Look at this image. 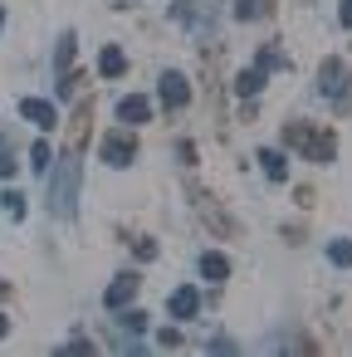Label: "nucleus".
<instances>
[{
    "instance_id": "nucleus-25",
    "label": "nucleus",
    "mask_w": 352,
    "mask_h": 357,
    "mask_svg": "<svg viewBox=\"0 0 352 357\" xmlns=\"http://www.w3.org/2000/svg\"><path fill=\"white\" fill-rule=\"evenodd\" d=\"M0 30H6V10H0Z\"/></svg>"
},
{
    "instance_id": "nucleus-13",
    "label": "nucleus",
    "mask_w": 352,
    "mask_h": 357,
    "mask_svg": "<svg viewBox=\"0 0 352 357\" xmlns=\"http://www.w3.org/2000/svg\"><path fill=\"white\" fill-rule=\"evenodd\" d=\"M264 79H269V74H264L259 64H254V69H245V74L235 79V89H240V98H254V93L264 89Z\"/></svg>"
},
{
    "instance_id": "nucleus-24",
    "label": "nucleus",
    "mask_w": 352,
    "mask_h": 357,
    "mask_svg": "<svg viewBox=\"0 0 352 357\" xmlns=\"http://www.w3.org/2000/svg\"><path fill=\"white\" fill-rule=\"evenodd\" d=\"M6 333H10V318H6V313H0V337H6Z\"/></svg>"
},
{
    "instance_id": "nucleus-8",
    "label": "nucleus",
    "mask_w": 352,
    "mask_h": 357,
    "mask_svg": "<svg viewBox=\"0 0 352 357\" xmlns=\"http://www.w3.org/2000/svg\"><path fill=\"white\" fill-rule=\"evenodd\" d=\"M20 118L35 123V128H54V123H59L54 103H45V98H20Z\"/></svg>"
},
{
    "instance_id": "nucleus-3",
    "label": "nucleus",
    "mask_w": 352,
    "mask_h": 357,
    "mask_svg": "<svg viewBox=\"0 0 352 357\" xmlns=\"http://www.w3.org/2000/svg\"><path fill=\"white\" fill-rule=\"evenodd\" d=\"M318 93H323V103H332V108H352L347 64H342V59H323V64H318Z\"/></svg>"
},
{
    "instance_id": "nucleus-20",
    "label": "nucleus",
    "mask_w": 352,
    "mask_h": 357,
    "mask_svg": "<svg viewBox=\"0 0 352 357\" xmlns=\"http://www.w3.org/2000/svg\"><path fill=\"white\" fill-rule=\"evenodd\" d=\"M206 352H225V357H235V352H240V342H230V337H211V342H206Z\"/></svg>"
},
{
    "instance_id": "nucleus-1",
    "label": "nucleus",
    "mask_w": 352,
    "mask_h": 357,
    "mask_svg": "<svg viewBox=\"0 0 352 357\" xmlns=\"http://www.w3.org/2000/svg\"><path fill=\"white\" fill-rule=\"evenodd\" d=\"M79 191H84V162H79V152H64L59 167L49 172V211L59 220H74L79 215Z\"/></svg>"
},
{
    "instance_id": "nucleus-21",
    "label": "nucleus",
    "mask_w": 352,
    "mask_h": 357,
    "mask_svg": "<svg viewBox=\"0 0 352 357\" xmlns=\"http://www.w3.org/2000/svg\"><path fill=\"white\" fill-rule=\"evenodd\" d=\"M118 323H123V328H132V333H142V328H147V313H137V308H132V313H123Z\"/></svg>"
},
{
    "instance_id": "nucleus-2",
    "label": "nucleus",
    "mask_w": 352,
    "mask_h": 357,
    "mask_svg": "<svg viewBox=\"0 0 352 357\" xmlns=\"http://www.w3.org/2000/svg\"><path fill=\"white\" fill-rule=\"evenodd\" d=\"M284 142H289L293 152H303L308 162H332V157H337V137H332L328 128H313V123H289V128H284Z\"/></svg>"
},
{
    "instance_id": "nucleus-10",
    "label": "nucleus",
    "mask_w": 352,
    "mask_h": 357,
    "mask_svg": "<svg viewBox=\"0 0 352 357\" xmlns=\"http://www.w3.org/2000/svg\"><path fill=\"white\" fill-rule=\"evenodd\" d=\"M259 167H264V176H269V181H289V157H284V152L259 147Z\"/></svg>"
},
{
    "instance_id": "nucleus-4",
    "label": "nucleus",
    "mask_w": 352,
    "mask_h": 357,
    "mask_svg": "<svg viewBox=\"0 0 352 357\" xmlns=\"http://www.w3.org/2000/svg\"><path fill=\"white\" fill-rule=\"evenodd\" d=\"M98 157H103V167H132V157H137V137L132 132H108L103 142H98Z\"/></svg>"
},
{
    "instance_id": "nucleus-14",
    "label": "nucleus",
    "mask_w": 352,
    "mask_h": 357,
    "mask_svg": "<svg viewBox=\"0 0 352 357\" xmlns=\"http://www.w3.org/2000/svg\"><path fill=\"white\" fill-rule=\"evenodd\" d=\"M269 15V0H235V20H264Z\"/></svg>"
},
{
    "instance_id": "nucleus-12",
    "label": "nucleus",
    "mask_w": 352,
    "mask_h": 357,
    "mask_svg": "<svg viewBox=\"0 0 352 357\" xmlns=\"http://www.w3.org/2000/svg\"><path fill=\"white\" fill-rule=\"evenodd\" d=\"M201 274L220 284V279H230V259H225L220 250H206V255H201Z\"/></svg>"
},
{
    "instance_id": "nucleus-23",
    "label": "nucleus",
    "mask_w": 352,
    "mask_h": 357,
    "mask_svg": "<svg viewBox=\"0 0 352 357\" xmlns=\"http://www.w3.org/2000/svg\"><path fill=\"white\" fill-rule=\"evenodd\" d=\"M6 176H15V157H10L6 147H0V181H6Z\"/></svg>"
},
{
    "instance_id": "nucleus-15",
    "label": "nucleus",
    "mask_w": 352,
    "mask_h": 357,
    "mask_svg": "<svg viewBox=\"0 0 352 357\" xmlns=\"http://www.w3.org/2000/svg\"><path fill=\"white\" fill-rule=\"evenodd\" d=\"M69 64H74V30H64V35H59V50H54V69L64 74Z\"/></svg>"
},
{
    "instance_id": "nucleus-19",
    "label": "nucleus",
    "mask_w": 352,
    "mask_h": 357,
    "mask_svg": "<svg viewBox=\"0 0 352 357\" xmlns=\"http://www.w3.org/2000/svg\"><path fill=\"white\" fill-rule=\"evenodd\" d=\"M30 162H35V172H49V162H54V157H49V142H35V147H30Z\"/></svg>"
},
{
    "instance_id": "nucleus-6",
    "label": "nucleus",
    "mask_w": 352,
    "mask_h": 357,
    "mask_svg": "<svg viewBox=\"0 0 352 357\" xmlns=\"http://www.w3.org/2000/svg\"><path fill=\"white\" fill-rule=\"evenodd\" d=\"M137 289H142V284H137V274H118V279L108 284V294H103V303H108L113 313H123V308H128V303L137 298Z\"/></svg>"
},
{
    "instance_id": "nucleus-17",
    "label": "nucleus",
    "mask_w": 352,
    "mask_h": 357,
    "mask_svg": "<svg viewBox=\"0 0 352 357\" xmlns=\"http://www.w3.org/2000/svg\"><path fill=\"white\" fill-rule=\"evenodd\" d=\"M0 206H6L10 220H25V196H20V191H6V196H0Z\"/></svg>"
},
{
    "instance_id": "nucleus-16",
    "label": "nucleus",
    "mask_w": 352,
    "mask_h": 357,
    "mask_svg": "<svg viewBox=\"0 0 352 357\" xmlns=\"http://www.w3.org/2000/svg\"><path fill=\"white\" fill-rule=\"evenodd\" d=\"M328 259H332L337 269H352V240H332V245H328Z\"/></svg>"
},
{
    "instance_id": "nucleus-18",
    "label": "nucleus",
    "mask_w": 352,
    "mask_h": 357,
    "mask_svg": "<svg viewBox=\"0 0 352 357\" xmlns=\"http://www.w3.org/2000/svg\"><path fill=\"white\" fill-rule=\"evenodd\" d=\"M254 64H259V69H264V74H274V69H284V54H279V50H274V45H264V50H259V59H254Z\"/></svg>"
},
{
    "instance_id": "nucleus-11",
    "label": "nucleus",
    "mask_w": 352,
    "mask_h": 357,
    "mask_svg": "<svg viewBox=\"0 0 352 357\" xmlns=\"http://www.w3.org/2000/svg\"><path fill=\"white\" fill-rule=\"evenodd\" d=\"M123 69H128V54H123L118 45H108V50L98 54V74H103V79H118Z\"/></svg>"
},
{
    "instance_id": "nucleus-22",
    "label": "nucleus",
    "mask_w": 352,
    "mask_h": 357,
    "mask_svg": "<svg viewBox=\"0 0 352 357\" xmlns=\"http://www.w3.org/2000/svg\"><path fill=\"white\" fill-rule=\"evenodd\" d=\"M337 25L352 30V0H337Z\"/></svg>"
},
{
    "instance_id": "nucleus-7",
    "label": "nucleus",
    "mask_w": 352,
    "mask_h": 357,
    "mask_svg": "<svg viewBox=\"0 0 352 357\" xmlns=\"http://www.w3.org/2000/svg\"><path fill=\"white\" fill-rule=\"evenodd\" d=\"M167 308H171V318H176V323H186V318H196V313H201V294H196L191 284H181V289L167 298Z\"/></svg>"
},
{
    "instance_id": "nucleus-9",
    "label": "nucleus",
    "mask_w": 352,
    "mask_h": 357,
    "mask_svg": "<svg viewBox=\"0 0 352 357\" xmlns=\"http://www.w3.org/2000/svg\"><path fill=\"white\" fill-rule=\"evenodd\" d=\"M147 118H152V98L128 93V98L118 103V123H128V128H132V123H147Z\"/></svg>"
},
{
    "instance_id": "nucleus-5",
    "label": "nucleus",
    "mask_w": 352,
    "mask_h": 357,
    "mask_svg": "<svg viewBox=\"0 0 352 357\" xmlns=\"http://www.w3.org/2000/svg\"><path fill=\"white\" fill-rule=\"evenodd\" d=\"M157 89H162V103H167V108H186V103H191V84H186V74H176V69H167Z\"/></svg>"
}]
</instances>
